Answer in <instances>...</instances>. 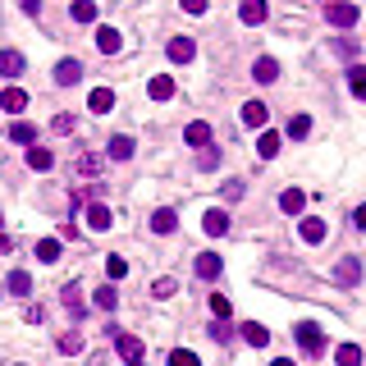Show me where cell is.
I'll use <instances>...</instances> for the list:
<instances>
[{
  "label": "cell",
  "instance_id": "cell-18",
  "mask_svg": "<svg viewBox=\"0 0 366 366\" xmlns=\"http://www.w3.org/2000/svg\"><path fill=\"white\" fill-rule=\"evenodd\" d=\"M106 151H110V160H133V138H128V133H115Z\"/></svg>",
  "mask_w": 366,
  "mask_h": 366
},
{
  "label": "cell",
  "instance_id": "cell-51",
  "mask_svg": "<svg viewBox=\"0 0 366 366\" xmlns=\"http://www.w3.org/2000/svg\"><path fill=\"white\" fill-rule=\"evenodd\" d=\"M19 366H23V362H19Z\"/></svg>",
  "mask_w": 366,
  "mask_h": 366
},
{
  "label": "cell",
  "instance_id": "cell-29",
  "mask_svg": "<svg viewBox=\"0 0 366 366\" xmlns=\"http://www.w3.org/2000/svg\"><path fill=\"white\" fill-rule=\"evenodd\" d=\"M348 88H353V97H357V101H366V69H362V65L348 69Z\"/></svg>",
  "mask_w": 366,
  "mask_h": 366
},
{
  "label": "cell",
  "instance_id": "cell-36",
  "mask_svg": "<svg viewBox=\"0 0 366 366\" xmlns=\"http://www.w3.org/2000/svg\"><path fill=\"white\" fill-rule=\"evenodd\" d=\"M165 366H201L197 353H188V348H174V353L165 357Z\"/></svg>",
  "mask_w": 366,
  "mask_h": 366
},
{
  "label": "cell",
  "instance_id": "cell-26",
  "mask_svg": "<svg viewBox=\"0 0 366 366\" xmlns=\"http://www.w3.org/2000/svg\"><path fill=\"white\" fill-rule=\"evenodd\" d=\"M334 362H339V366H362V348H357V344H339V348H334Z\"/></svg>",
  "mask_w": 366,
  "mask_h": 366
},
{
  "label": "cell",
  "instance_id": "cell-20",
  "mask_svg": "<svg viewBox=\"0 0 366 366\" xmlns=\"http://www.w3.org/2000/svg\"><path fill=\"white\" fill-rule=\"evenodd\" d=\"M238 334H243L252 348H266L270 344V330H266V325H256V321H243V330H238Z\"/></svg>",
  "mask_w": 366,
  "mask_h": 366
},
{
  "label": "cell",
  "instance_id": "cell-32",
  "mask_svg": "<svg viewBox=\"0 0 366 366\" xmlns=\"http://www.w3.org/2000/svg\"><path fill=\"white\" fill-rule=\"evenodd\" d=\"M60 353H65V357H78V353H83V334H78V330L60 334Z\"/></svg>",
  "mask_w": 366,
  "mask_h": 366
},
{
  "label": "cell",
  "instance_id": "cell-37",
  "mask_svg": "<svg viewBox=\"0 0 366 366\" xmlns=\"http://www.w3.org/2000/svg\"><path fill=\"white\" fill-rule=\"evenodd\" d=\"M151 293H156V298H174V293H178V279H156V284H151Z\"/></svg>",
  "mask_w": 366,
  "mask_h": 366
},
{
  "label": "cell",
  "instance_id": "cell-30",
  "mask_svg": "<svg viewBox=\"0 0 366 366\" xmlns=\"http://www.w3.org/2000/svg\"><path fill=\"white\" fill-rule=\"evenodd\" d=\"M37 261H46V266L60 261V238H42V243H37Z\"/></svg>",
  "mask_w": 366,
  "mask_h": 366
},
{
  "label": "cell",
  "instance_id": "cell-34",
  "mask_svg": "<svg viewBox=\"0 0 366 366\" xmlns=\"http://www.w3.org/2000/svg\"><path fill=\"white\" fill-rule=\"evenodd\" d=\"M92 302H97L101 311H115V307H119V293H115L110 284H106V289H97V298H92Z\"/></svg>",
  "mask_w": 366,
  "mask_h": 366
},
{
  "label": "cell",
  "instance_id": "cell-3",
  "mask_svg": "<svg viewBox=\"0 0 366 366\" xmlns=\"http://www.w3.org/2000/svg\"><path fill=\"white\" fill-rule=\"evenodd\" d=\"M325 233H330V224H325L321 215H307V220L298 224V238H302V243H311V247H321Z\"/></svg>",
  "mask_w": 366,
  "mask_h": 366
},
{
  "label": "cell",
  "instance_id": "cell-12",
  "mask_svg": "<svg viewBox=\"0 0 366 366\" xmlns=\"http://www.w3.org/2000/svg\"><path fill=\"white\" fill-rule=\"evenodd\" d=\"M88 110H92V115H110V110H115V92H110V88H92Z\"/></svg>",
  "mask_w": 366,
  "mask_h": 366
},
{
  "label": "cell",
  "instance_id": "cell-14",
  "mask_svg": "<svg viewBox=\"0 0 366 366\" xmlns=\"http://www.w3.org/2000/svg\"><path fill=\"white\" fill-rule=\"evenodd\" d=\"M302 206H307V192H302V188L279 192V211H284V215H302Z\"/></svg>",
  "mask_w": 366,
  "mask_h": 366
},
{
  "label": "cell",
  "instance_id": "cell-11",
  "mask_svg": "<svg viewBox=\"0 0 366 366\" xmlns=\"http://www.w3.org/2000/svg\"><path fill=\"white\" fill-rule=\"evenodd\" d=\"M110 206H101V201H88V229H97V233H106L110 229Z\"/></svg>",
  "mask_w": 366,
  "mask_h": 366
},
{
  "label": "cell",
  "instance_id": "cell-13",
  "mask_svg": "<svg viewBox=\"0 0 366 366\" xmlns=\"http://www.w3.org/2000/svg\"><path fill=\"white\" fill-rule=\"evenodd\" d=\"M147 97H151V101H169V97H174V78H169V74H156L151 83H147Z\"/></svg>",
  "mask_w": 366,
  "mask_h": 366
},
{
  "label": "cell",
  "instance_id": "cell-21",
  "mask_svg": "<svg viewBox=\"0 0 366 366\" xmlns=\"http://www.w3.org/2000/svg\"><path fill=\"white\" fill-rule=\"evenodd\" d=\"M252 78H256V83H275V78H279V60L261 56V60L252 65Z\"/></svg>",
  "mask_w": 366,
  "mask_h": 366
},
{
  "label": "cell",
  "instance_id": "cell-31",
  "mask_svg": "<svg viewBox=\"0 0 366 366\" xmlns=\"http://www.w3.org/2000/svg\"><path fill=\"white\" fill-rule=\"evenodd\" d=\"M69 14H74V23H92V19H97V0H74V10H69Z\"/></svg>",
  "mask_w": 366,
  "mask_h": 366
},
{
  "label": "cell",
  "instance_id": "cell-24",
  "mask_svg": "<svg viewBox=\"0 0 366 366\" xmlns=\"http://www.w3.org/2000/svg\"><path fill=\"white\" fill-rule=\"evenodd\" d=\"M10 142H19V147H33V142H37V128H33L28 119L10 124Z\"/></svg>",
  "mask_w": 366,
  "mask_h": 366
},
{
  "label": "cell",
  "instance_id": "cell-27",
  "mask_svg": "<svg viewBox=\"0 0 366 366\" xmlns=\"http://www.w3.org/2000/svg\"><path fill=\"white\" fill-rule=\"evenodd\" d=\"M243 124L247 128H261V124H266V106H261V101H247L243 106Z\"/></svg>",
  "mask_w": 366,
  "mask_h": 366
},
{
  "label": "cell",
  "instance_id": "cell-2",
  "mask_svg": "<svg viewBox=\"0 0 366 366\" xmlns=\"http://www.w3.org/2000/svg\"><path fill=\"white\" fill-rule=\"evenodd\" d=\"M325 23H334V28H353L357 23V5L353 0H330V5H325Z\"/></svg>",
  "mask_w": 366,
  "mask_h": 366
},
{
  "label": "cell",
  "instance_id": "cell-7",
  "mask_svg": "<svg viewBox=\"0 0 366 366\" xmlns=\"http://www.w3.org/2000/svg\"><path fill=\"white\" fill-rule=\"evenodd\" d=\"M115 348H119L124 362H142V339L138 334H115Z\"/></svg>",
  "mask_w": 366,
  "mask_h": 366
},
{
  "label": "cell",
  "instance_id": "cell-16",
  "mask_svg": "<svg viewBox=\"0 0 366 366\" xmlns=\"http://www.w3.org/2000/svg\"><path fill=\"white\" fill-rule=\"evenodd\" d=\"M5 289H10L14 298H28V293H33V275H28V270H10V279H5Z\"/></svg>",
  "mask_w": 366,
  "mask_h": 366
},
{
  "label": "cell",
  "instance_id": "cell-40",
  "mask_svg": "<svg viewBox=\"0 0 366 366\" xmlns=\"http://www.w3.org/2000/svg\"><path fill=\"white\" fill-rule=\"evenodd\" d=\"M211 311H215V321H229V298H224V293H215V298H211Z\"/></svg>",
  "mask_w": 366,
  "mask_h": 366
},
{
  "label": "cell",
  "instance_id": "cell-23",
  "mask_svg": "<svg viewBox=\"0 0 366 366\" xmlns=\"http://www.w3.org/2000/svg\"><path fill=\"white\" fill-rule=\"evenodd\" d=\"M23 65H28V60H23L19 51H0V74H5V78H19Z\"/></svg>",
  "mask_w": 366,
  "mask_h": 366
},
{
  "label": "cell",
  "instance_id": "cell-45",
  "mask_svg": "<svg viewBox=\"0 0 366 366\" xmlns=\"http://www.w3.org/2000/svg\"><path fill=\"white\" fill-rule=\"evenodd\" d=\"M229 334H233V330H229V321H215V325H211V339H220V344L229 339Z\"/></svg>",
  "mask_w": 366,
  "mask_h": 366
},
{
  "label": "cell",
  "instance_id": "cell-6",
  "mask_svg": "<svg viewBox=\"0 0 366 366\" xmlns=\"http://www.w3.org/2000/svg\"><path fill=\"white\" fill-rule=\"evenodd\" d=\"M169 60H174V65H188L192 56H197V46H192V37H169Z\"/></svg>",
  "mask_w": 366,
  "mask_h": 366
},
{
  "label": "cell",
  "instance_id": "cell-19",
  "mask_svg": "<svg viewBox=\"0 0 366 366\" xmlns=\"http://www.w3.org/2000/svg\"><path fill=\"white\" fill-rule=\"evenodd\" d=\"M220 270H224V261H220L215 252H201V256H197V275H201V279H220Z\"/></svg>",
  "mask_w": 366,
  "mask_h": 366
},
{
  "label": "cell",
  "instance_id": "cell-10",
  "mask_svg": "<svg viewBox=\"0 0 366 366\" xmlns=\"http://www.w3.org/2000/svg\"><path fill=\"white\" fill-rule=\"evenodd\" d=\"M266 14H270L266 0H243V5H238V19L252 23V28H256V23H266Z\"/></svg>",
  "mask_w": 366,
  "mask_h": 366
},
{
  "label": "cell",
  "instance_id": "cell-46",
  "mask_svg": "<svg viewBox=\"0 0 366 366\" xmlns=\"http://www.w3.org/2000/svg\"><path fill=\"white\" fill-rule=\"evenodd\" d=\"M353 224H357V229H366V206H357V215H353Z\"/></svg>",
  "mask_w": 366,
  "mask_h": 366
},
{
  "label": "cell",
  "instance_id": "cell-1",
  "mask_svg": "<svg viewBox=\"0 0 366 366\" xmlns=\"http://www.w3.org/2000/svg\"><path fill=\"white\" fill-rule=\"evenodd\" d=\"M293 339H298V348L307 357H321L325 348H330V344H325V330H321V325H311V321H302L298 330H293Z\"/></svg>",
  "mask_w": 366,
  "mask_h": 366
},
{
  "label": "cell",
  "instance_id": "cell-8",
  "mask_svg": "<svg viewBox=\"0 0 366 366\" xmlns=\"http://www.w3.org/2000/svg\"><path fill=\"white\" fill-rule=\"evenodd\" d=\"M119 46H124L119 28H97V51L101 56H119Z\"/></svg>",
  "mask_w": 366,
  "mask_h": 366
},
{
  "label": "cell",
  "instance_id": "cell-5",
  "mask_svg": "<svg viewBox=\"0 0 366 366\" xmlns=\"http://www.w3.org/2000/svg\"><path fill=\"white\" fill-rule=\"evenodd\" d=\"M201 229H206V238H224V233H229V215L215 206V211L201 215Z\"/></svg>",
  "mask_w": 366,
  "mask_h": 366
},
{
  "label": "cell",
  "instance_id": "cell-35",
  "mask_svg": "<svg viewBox=\"0 0 366 366\" xmlns=\"http://www.w3.org/2000/svg\"><path fill=\"white\" fill-rule=\"evenodd\" d=\"M65 307L74 311V316H83V311H88V307H83V289H78V284H69V289H65Z\"/></svg>",
  "mask_w": 366,
  "mask_h": 366
},
{
  "label": "cell",
  "instance_id": "cell-38",
  "mask_svg": "<svg viewBox=\"0 0 366 366\" xmlns=\"http://www.w3.org/2000/svg\"><path fill=\"white\" fill-rule=\"evenodd\" d=\"M311 133V119H307V115H293V119H289V138H307Z\"/></svg>",
  "mask_w": 366,
  "mask_h": 366
},
{
  "label": "cell",
  "instance_id": "cell-22",
  "mask_svg": "<svg viewBox=\"0 0 366 366\" xmlns=\"http://www.w3.org/2000/svg\"><path fill=\"white\" fill-rule=\"evenodd\" d=\"M28 165H33L37 169V174H46V169H51V165H56V156H51V151H46V147H28Z\"/></svg>",
  "mask_w": 366,
  "mask_h": 366
},
{
  "label": "cell",
  "instance_id": "cell-48",
  "mask_svg": "<svg viewBox=\"0 0 366 366\" xmlns=\"http://www.w3.org/2000/svg\"><path fill=\"white\" fill-rule=\"evenodd\" d=\"M0 252H10V238H5V233H0Z\"/></svg>",
  "mask_w": 366,
  "mask_h": 366
},
{
  "label": "cell",
  "instance_id": "cell-50",
  "mask_svg": "<svg viewBox=\"0 0 366 366\" xmlns=\"http://www.w3.org/2000/svg\"><path fill=\"white\" fill-rule=\"evenodd\" d=\"M0 224H5V220H0Z\"/></svg>",
  "mask_w": 366,
  "mask_h": 366
},
{
  "label": "cell",
  "instance_id": "cell-15",
  "mask_svg": "<svg viewBox=\"0 0 366 366\" xmlns=\"http://www.w3.org/2000/svg\"><path fill=\"white\" fill-rule=\"evenodd\" d=\"M78 78H83V65H78V60H60L56 65V83L60 88H74Z\"/></svg>",
  "mask_w": 366,
  "mask_h": 366
},
{
  "label": "cell",
  "instance_id": "cell-47",
  "mask_svg": "<svg viewBox=\"0 0 366 366\" xmlns=\"http://www.w3.org/2000/svg\"><path fill=\"white\" fill-rule=\"evenodd\" d=\"M270 366H293V362H289V357H275V362H270Z\"/></svg>",
  "mask_w": 366,
  "mask_h": 366
},
{
  "label": "cell",
  "instance_id": "cell-41",
  "mask_svg": "<svg viewBox=\"0 0 366 366\" xmlns=\"http://www.w3.org/2000/svg\"><path fill=\"white\" fill-rule=\"evenodd\" d=\"M178 5H183V14H206L211 10V0H178Z\"/></svg>",
  "mask_w": 366,
  "mask_h": 366
},
{
  "label": "cell",
  "instance_id": "cell-39",
  "mask_svg": "<svg viewBox=\"0 0 366 366\" xmlns=\"http://www.w3.org/2000/svg\"><path fill=\"white\" fill-rule=\"evenodd\" d=\"M78 174H101V160H97V156H78Z\"/></svg>",
  "mask_w": 366,
  "mask_h": 366
},
{
  "label": "cell",
  "instance_id": "cell-25",
  "mask_svg": "<svg viewBox=\"0 0 366 366\" xmlns=\"http://www.w3.org/2000/svg\"><path fill=\"white\" fill-rule=\"evenodd\" d=\"M151 229H156V233H174V229H178V215L169 211V206H160V211L151 215Z\"/></svg>",
  "mask_w": 366,
  "mask_h": 366
},
{
  "label": "cell",
  "instance_id": "cell-49",
  "mask_svg": "<svg viewBox=\"0 0 366 366\" xmlns=\"http://www.w3.org/2000/svg\"><path fill=\"white\" fill-rule=\"evenodd\" d=\"M128 366H142V362H128Z\"/></svg>",
  "mask_w": 366,
  "mask_h": 366
},
{
  "label": "cell",
  "instance_id": "cell-17",
  "mask_svg": "<svg viewBox=\"0 0 366 366\" xmlns=\"http://www.w3.org/2000/svg\"><path fill=\"white\" fill-rule=\"evenodd\" d=\"M334 279H339V284H357V279H362V261H357V256H344L339 270H334Z\"/></svg>",
  "mask_w": 366,
  "mask_h": 366
},
{
  "label": "cell",
  "instance_id": "cell-43",
  "mask_svg": "<svg viewBox=\"0 0 366 366\" xmlns=\"http://www.w3.org/2000/svg\"><path fill=\"white\" fill-rule=\"evenodd\" d=\"M220 165V151H215V147H206V151H201V169H215Z\"/></svg>",
  "mask_w": 366,
  "mask_h": 366
},
{
  "label": "cell",
  "instance_id": "cell-4",
  "mask_svg": "<svg viewBox=\"0 0 366 366\" xmlns=\"http://www.w3.org/2000/svg\"><path fill=\"white\" fill-rule=\"evenodd\" d=\"M0 110H5V115H23V110H28V92L10 83V88L0 92Z\"/></svg>",
  "mask_w": 366,
  "mask_h": 366
},
{
  "label": "cell",
  "instance_id": "cell-42",
  "mask_svg": "<svg viewBox=\"0 0 366 366\" xmlns=\"http://www.w3.org/2000/svg\"><path fill=\"white\" fill-rule=\"evenodd\" d=\"M51 128H56V133H74V115H56Z\"/></svg>",
  "mask_w": 366,
  "mask_h": 366
},
{
  "label": "cell",
  "instance_id": "cell-33",
  "mask_svg": "<svg viewBox=\"0 0 366 366\" xmlns=\"http://www.w3.org/2000/svg\"><path fill=\"white\" fill-rule=\"evenodd\" d=\"M106 275H110V279H124V275H128V261H124L119 252H110V256H106Z\"/></svg>",
  "mask_w": 366,
  "mask_h": 366
},
{
  "label": "cell",
  "instance_id": "cell-9",
  "mask_svg": "<svg viewBox=\"0 0 366 366\" xmlns=\"http://www.w3.org/2000/svg\"><path fill=\"white\" fill-rule=\"evenodd\" d=\"M183 142H188V147H211V124H206V119H192L188 128H183Z\"/></svg>",
  "mask_w": 366,
  "mask_h": 366
},
{
  "label": "cell",
  "instance_id": "cell-44",
  "mask_svg": "<svg viewBox=\"0 0 366 366\" xmlns=\"http://www.w3.org/2000/svg\"><path fill=\"white\" fill-rule=\"evenodd\" d=\"M243 197V183H238V178H229V183H224V201H238Z\"/></svg>",
  "mask_w": 366,
  "mask_h": 366
},
{
  "label": "cell",
  "instance_id": "cell-28",
  "mask_svg": "<svg viewBox=\"0 0 366 366\" xmlns=\"http://www.w3.org/2000/svg\"><path fill=\"white\" fill-rule=\"evenodd\" d=\"M256 156H261V160L279 156V133H261V138H256Z\"/></svg>",
  "mask_w": 366,
  "mask_h": 366
}]
</instances>
